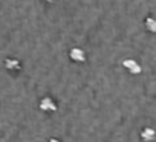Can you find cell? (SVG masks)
I'll use <instances>...</instances> for the list:
<instances>
[{"label": "cell", "instance_id": "6da1fadb", "mask_svg": "<svg viewBox=\"0 0 156 142\" xmlns=\"http://www.w3.org/2000/svg\"><path fill=\"white\" fill-rule=\"evenodd\" d=\"M38 109L44 113H54V112H57L58 106L51 96H43L38 102Z\"/></svg>", "mask_w": 156, "mask_h": 142}, {"label": "cell", "instance_id": "7a4b0ae2", "mask_svg": "<svg viewBox=\"0 0 156 142\" xmlns=\"http://www.w3.org/2000/svg\"><path fill=\"white\" fill-rule=\"evenodd\" d=\"M121 64L129 70V74H130V75H139V74L142 72L141 64H139L136 60H133V58H126V60H122Z\"/></svg>", "mask_w": 156, "mask_h": 142}, {"label": "cell", "instance_id": "3957f363", "mask_svg": "<svg viewBox=\"0 0 156 142\" xmlns=\"http://www.w3.org/2000/svg\"><path fill=\"white\" fill-rule=\"evenodd\" d=\"M69 58L72 61H75V63H84L87 60V55H86V52L81 47H72L69 50Z\"/></svg>", "mask_w": 156, "mask_h": 142}, {"label": "cell", "instance_id": "277c9868", "mask_svg": "<svg viewBox=\"0 0 156 142\" xmlns=\"http://www.w3.org/2000/svg\"><path fill=\"white\" fill-rule=\"evenodd\" d=\"M3 64H5L6 70H9V72H20V70H22V63L17 58L8 57V58H5Z\"/></svg>", "mask_w": 156, "mask_h": 142}, {"label": "cell", "instance_id": "5b68a950", "mask_svg": "<svg viewBox=\"0 0 156 142\" xmlns=\"http://www.w3.org/2000/svg\"><path fill=\"white\" fill-rule=\"evenodd\" d=\"M154 137H156L154 128H151V127H144V128L141 130V139H142L144 142H153Z\"/></svg>", "mask_w": 156, "mask_h": 142}, {"label": "cell", "instance_id": "8992f818", "mask_svg": "<svg viewBox=\"0 0 156 142\" xmlns=\"http://www.w3.org/2000/svg\"><path fill=\"white\" fill-rule=\"evenodd\" d=\"M145 28L150 31V32H156V20L153 17H147L145 19Z\"/></svg>", "mask_w": 156, "mask_h": 142}, {"label": "cell", "instance_id": "52a82bcc", "mask_svg": "<svg viewBox=\"0 0 156 142\" xmlns=\"http://www.w3.org/2000/svg\"><path fill=\"white\" fill-rule=\"evenodd\" d=\"M48 142H61V140H60V139H57V137H51Z\"/></svg>", "mask_w": 156, "mask_h": 142}, {"label": "cell", "instance_id": "ba28073f", "mask_svg": "<svg viewBox=\"0 0 156 142\" xmlns=\"http://www.w3.org/2000/svg\"><path fill=\"white\" fill-rule=\"evenodd\" d=\"M43 2H46V3H54V2H57V0H43Z\"/></svg>", "mask_w": 156, "mask_h": 142}]
</instances>
